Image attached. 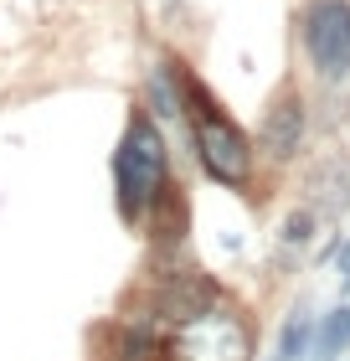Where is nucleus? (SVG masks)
<instances>
[{
	"instance_id": "obj_1",
	"label": "nucleus",
	"mask_w": 350,
	"mask_h": 361,
	"mask_svg": "<svg viewBox=\"0 0 350 361\" xmlns=\"http://www.w3.org/2000/svg\"><path fill=\"white\" fill-rule=\"evenodd\" d=\"M175 88H180V119L191 129V150L201 160V171L227 191H247L253 176H258L253 140L237 129V119L206 93V83L186 68V62H175Z\"/></svg>"
},
{
	"instance_id": "obj_8",
	"label": "nucleus",
	"mask_w": 350,
	"mask_h": 361,
	"mask_svg": "<svg viewBox=\"0 0 350 361\" xmlns=\"http://www.w3.org/2000/svg\"><path fill=\"white\" fill-rule=\"evenodd\" d=\"M314 325H320V315H314L309 305H294L289 315H283V325H278V346H273V361H309V346H314Z\"/></svg>"
},
{
	"instance_id": "obj_5",
	"label": "nucleus",
	"mask_w": 350,
	"mask_h": 361,
	"mask_svg": "<svg viewBox=\"0 0 350 361\" xmlns=\"http://www.w3.org/2000/svg\"><path fill=\"white\" fill-rule=\"evenodd\" d=\"M211 305H222V289H216L206 274H196V269L160 274L155 294H149V315H160L170 331H175V325H186V320H196V315H206Z\"/></svg>"
},
{
	"instance_id": "obj_10",
	"label": "nucleus",
	"mask_w": 350,
	"mask_h": 361,
	"mask_svg": "<svg viewBox=\"0 0 350 361\" xmlns=\"http://www.w3.org/2000/svg\"><path fill=\"white\" fill-rule=\"evenodd\" d=\"M144 109L155 119H180V88H175V62H160L149 73V88H144Z\"/></svg>"
},
{
	"instance_id": "obj_9",
	"label": "nucleus",
	"mask_w": 350,
	"mask_h": 361,
	"mask_svg": "<svg viewBox=\"0 0 350 361\" xmlns=\"http://www.w3.org/2000/svg\"><path fill=\"white\" fill-rule=\"evenodd\" d=\"M350 351V300L335 305L330 315H320L314 325V346H309V361H340Z\"/></svg>"
},
{
	"instance_id": "obj_7",
	"label": "nucleus",
	"mask_w": 350,
	"mask_h": 361,
	"mask_svg": "<svg viewBox=\"0 0 350 361\" xmlns=\"http://www.w3.org/2000/svg\"><path fill=\"white\" fill-rule=\"evenodd\" d=\"M104 361H165V346L155 341V331L139 320V325H113L108 331V346Z\"/></svg>"
},
{
	"instance_id": "obj_11",
	"label": "nucleus",
	"mask_w": 350,
	"mask_h": 361,
	"mask_svg": "<svg viewBox=\"0 0 350 361\" xmlns=\"http://www.w3.org/2000/svg\"><path fill=\"white\" fill-rule=\"evenodd\" d=\"M314 217H320V212L314 207H299V212H289V217H283V248H309L314 243Z\"/></svg>"
},
{
	"instance_id": "obj_3",
	"label": "nucleus",
	"mask_w": 350,
	"mask_h": 361,
	"mask_svg": "<svg viewBox=\"0 0 350 361\" xmlns=\"http://www.w3.org/2000/svg\"><path fill=\"white\" fill-rule=\"evenodd\" d=\"M170 361H253V325L237 310L211 305L206 315H196L186 325H175L165 341Z\"/></svg>"
},
{
	"instance_id": "obj_6",
	"label": "nucleus",
	"mask_w": 350,
	"mask_h": 361,
	"mask_svg": "<svg viewBox=\"0 0 350 361\" xmlns=\"http://www.w3.org/2000/svg\"><path fill=\"white\" fill-rule=\"evenodd\" d=\"M304 135H309V104H304V93L283 88L268 104V114H263V124H258V145H263V155H268L273 166H289L299 155V145H304Z\"/></svg>"
},
{
	"instance_id": "obj_2",
	"label": "nucleus",
	"mask_w": 350,
	"mask_h": 361,
	"mask_svg": "<svg viewBox=\"0 0 350 361\" xmlns=\"http://www.w3.org/2000/svg\"><path fill=\"white\" fill-rule=\"evenodd\" d=\"M170 150H165V135L155 124V114L144 104L129 114L124 140L113 150V202H119V217L129 227H144L149 212L160 207V196L170 191Z\"/></svg>"
},
{
	"instance_id": "obj_13",
	"label": "nucleus",
	"mask_w": 350,
	"mask_h": 361,
	"mask_svg": "<svg viewBox=\"0 0 350 361\" xmlns=\"http://www.w3.org/2000/svg\"><path fill=\"white\" fill-rule=\"evenodd\" d=\"M340 294H345V300H350V264L340 269Z\"/></svg>"
},
{
	"instance_id": "obj_4",
	"label": "nucleus",
	"mask_w": 350,
	"mask_h": 361,
	"mask_svg": "<svg viewBox=\"0 0 350 361\" xmlns=\"http://www.w3.org/2000/svg\"><path fill=\"white\" fill-rule=\"evenodd\" d=\"M299 42L325 83L350 78V0H309L299 16Z\"/></svg>"
},
{
	"instance_id": "obj_12",
	"label": "nucleus",
	"mask_w": 350,
	"mask_h": 361,
	"mask_svg": "<svg viewBox=\"0 0 350 361\" xmlns=\"http://www.w3.org/2000/svg\"><path fill=\"white\" fill-rule=\"evenodd\" d=\"M335 264H340V269H345V264H350V233H345V238H340V253H335Z\"/></svg>"
}]
</instances>
